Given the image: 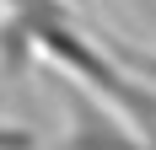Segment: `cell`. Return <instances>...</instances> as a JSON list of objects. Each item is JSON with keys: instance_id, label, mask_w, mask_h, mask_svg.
<instances>
[{"instance_id": "cell-2", "label": "cell", "mask_w": 156, "mask_h": 150, "mask_svg": "<svg viewBox=\"0 0 156 150\" xmlns=\"http://www.w3.org/2000/svg\"><path fill=\"white\" fill-rule=\"evenodd\" d=\"M102 48H108L113 59L124 64L135 80H145V86H156V54L151 48H140V43H129V38H102Z\"/></svg>"}, {"instance_id": "cell-1", "label": "cell", "mask_w": 156, "mask_h": 150, "mask_svg": "<svg viewBox=\"0 0 156 150\" xmlns=\"http://www.w3.org/2000/svg\"><path fill=\"white\" fill-rule=\"evenodd\" d=\"M59 97H65L70 129H65V139L54 150H156L108 97H97L86 80H76V75H65V70H59Z\"/></svg>"}, {"instance_id": "cell-3", "label": "cell", "mask_w": 156, "mask_h": 150, "mask_svg": "<svg viewBox=\"0 0 156 150\" xmlns=\"http://www.w3.org/2000/svg\"><path fill=\"white\" fill-rule=\"evenodd\" d=\"M5 5V16H22V22H54V16H70V5L65 0H0Z\"/></svg>"}]
</instances>
